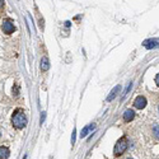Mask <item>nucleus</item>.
Listing matches in <instances>:
<instances>
[{"mask_svg":"<svg viewBox=\"0 0 159 159\" xmlns=\"http://www.w3.org/2000/svg\"><path fill=\"white\" fill-rule=\"evenodd\" d=\"M0 137H1V130H0Z\"/></svg>","mask_w":159,"mask_h":159,"instance_id":"f3484780","label":"nucleus"},{"mask_svg":"<svg viewBox=\"0 0 159 159\" xmlns=\"http://www.w3.org/2000/svg\"><path fill=\"white\" fill-rule=\"evenodd\" d=\"M41 120H39V122H41V123H43V121H45V118H46V112H42L41 113Z\"/></svg>","mask_w":159,"mask_h":159,"instance_id":"4468645a","label":"nucleus"},{"mask_svg":"<svg viewBox=\"0 0 159 159\" xmlns=\"http://www.w3.org/2000/svg\"><path fill=\"white\" fill-rule=\"evenodd\" d=\"M39 68H41V70L42 71H47L48 69H50V61H48V57H42V60H41V65H39Z\"/></svg>","mask_w":159,"mask_h":159,"instance_id":"9d476101","label":"nucleus"},{"mask_svg":"<svg viewBox=\"0 0 159 159\" xmlns=\"http://www.w3.org/2000/svg\"><path fill=\"white\" fill-rule=\"evenodd\" d=\"M127 146H129V143H127L126 136H122V137L118 139L117 143L115 144V148H113V154H115V157L122 155V154L126 152Z\"/></svg>","mask_w":159,"mask_h":159,"instance_id":"f03ea898","label":"nucleus"},{"mask_svg":"<svg viewBox=\"0 0 159 159\" xmlns=\"http://www.w3.org/2000/svg\"><path fill=\"white\" fill-rule=\"evenodd\" d=\"M93 130H96V123H89V125H87L82 130V134H80V137H85L91 131H93Z\"/></svg>","mask_w":159,"mask_h":159,"instance_id":"423d86ee","label":"nucleus"},{"mask_svg":"<svg viewBox=\"0 0 159 159\" xmlns=\"http://www.w3.org/2000/svg\"><path fill=\"white\" fill-rule=\"evenodd\" d=\"M134 106H135V108H137V110H143V108L146 106V98L143 96H137L135 98V101H134Z\"/></svg>","mask_w":159,"mask_h":159,"instance_id":"20e7f679","label":"nucleus"},{"mask_svg":"<svg viewBox=\"0 0 159 159\" xmlns=\"http://www.w3.org/2000/svg\"><path fill=\"white\" fill-rule=\"evenodd\" d=\"M1 29H3V32L4 33H7V34H12L14 31H16V26H14V23L12 19H4L3 21V24H1Z\"/></svg>","mask_w":159,"mask_h":159,"instance_id":"7ed1b4c3","label":"nucleus"},{"mask_svg":"<svg viewBox=\"0 0 159 159\" xmlns=\"http://www.w3.org/2000/svg\"><path fill=\"white\" fill-rule=\"evenodd\" d=\"M127 159H132V158H127Z\"/></svg>","mask_w":159,"mask_h":159,"instance_id":"a211bd4d","label":"nucleus"},{"mask_svg":"<svg viewBox=\"0 0 159 159\" xmlns=\"http://www.w3.org/2000/svg\"><path fill=\"white\" fill-rule=\"evenodd\" d=\"M132 84H134L132 82H130V83H129V87L126 88V91H125V93H123V97H126V96H127V93H129V92H130V91H131V88H132Z\"/></svg>","mask_w":159,"mask_h":159,"instance_id":"f8f14e48","label":"nucleus"},{"mask_svg":"<svg viewBox=\"0 0 159 159\" xmlns=\"http://www.w3.org/2000/svg\"><path fill=\"white\" fill-rule=\"evenodd\" d=\"M120 89H121V85H116L115 88L111 91V93L108 94V97H107V102H111L112 99H115L116 96L118 94V92H120Z\"/></svg>","mask_w":159,"mask_h":159,"instance_id":"0eeeda50","label":"nucleus"},{"mask_svg":"<svg viewBox=\"0 0 159 159\" xmlns=\"http://www.w3.org/2000/svg\"><path fill=\"white\" fill-rule=\"evenodd\" d=\"M155 84L159 87V74H157V77H155Z\"/></svg>","mask_w":159,"mask_h":159,"instance_id":"2eb2a0df","label":"nucleus"},{"mask_svg":"<svg viewBox=\"0 0 159 159\" xmlns=\"http://www.w3.org/2000/svg\"><path fill=\"white\" fill-rule=\"evenodd\" d=\"M3 5H4V1H3V0H0V9L3 8Z\"/></svg>","mask_w":159,"mask_h":159,"instance_id":"dca6fc26","label":"nucleus"},{"mask_svg":"<svg viewBox=\"0 0 159 159\" xmlns=\"http://www.w3.org/2000/svg\"><path fill=\"white\" fill-rule=\"evenodd\" d=\"M75 137H77V130L74 129V130H73V135H71V145L75 144Z\"/></svg>","mask_w":159,"mask_h":159,"instance_id":"ddd939ff","label":"nucleus"},{"mask_svg":"<svg viewBox=\"0 0 159 159\" xmlns=\"http://www.w3.org/2000/svg\"><path fill=\"white\" fill-rule=\"evenodd\" d=\"M10 155V150L7 146H0V159H8Z\"/></svg>","mask_w":159,"mask_h":159,"instance_id":"1a4fd4ad","label":"nucleus"},{"mask_svg":"<svg viewBox=\"0 0 159 159\" xmlns=\"http://www.w3.org/2000/svg\"><path fill=\"white\" fill-rule=\"evenodd\" d=\"M134 117H135V112H134L132 110H126L125 113H123V121H125V122L132 121Z\"/></svg>","mask_w":159,"mask_h":159,"instance_id":"6e6552de","label":"nucleus"},{"mask_svg":"<svg viewBox=\"0 0 159 159\" xmlns=\"http://www.w3.org/2000/svg\"><path fill=\"white\" fill-rule=\"evenodd\" d=\"M12 123L16 129H23L27 125V116L22 108H17L12 115Z\"/></svg>","mask_w":159,"mask_h":159,"instance_id":"f257e3e1","label":"nucleus"},{"mask_svg":"<svg viewBox=\"0 0 159 159\" xmlns=\"http://www.w3.org/2000/svg\"><path fill=\"white\" fill-rule=\"evenodd\" d=\"M153 135L157 139H159V125H157V123L153 125Z\"/></svg>","mask_w":159,"mask_h":159,"instance_id":"9b49d317","label":"nucleus"},{"mask_svg":"<svg viewBox=\"0 0 159 159\" xmlns=\"http://www.w3.org/2000/svg\"><path fill=\"white\" fill-rule=\"evenodd\" d=\"M143 46L145 48H148V50L157 48L159 46V41H158V39H146V41L143 42Z\"/></svg>","mask_w":159,"mask_h":159,"instance_id":"39448f33","label":"nucleus"},{"mask_svg":"<svg viewBox=\"0 0 159 159\" xmlns=\"http://www.w3.org/2000/svg\"><path fill=\"white\" fill-rule=\"evenodd\" d=\"M158 111H159V107H158Z\"/></svg>","mask_w":159,"mask_h":159,"instance_id":"6ab92c4d","label":"nucleus"}]
</instances>
